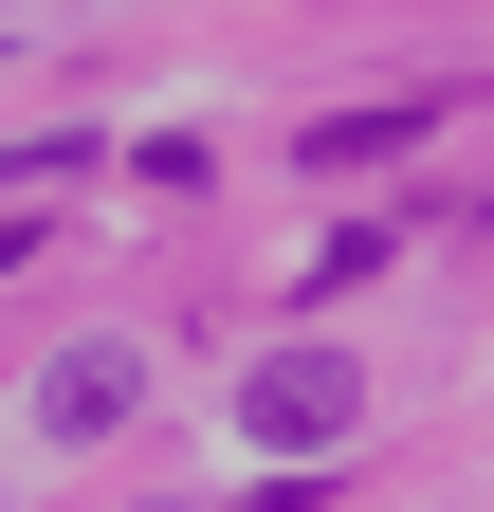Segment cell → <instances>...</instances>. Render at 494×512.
<instances>
[{
	"label": "cell",
	"instance_id": "obj_2",
	"mask_svg": "<svg viewBox=\"0 0 494 512\" xmlns=\"http://www.w3.org/2000/svg\"><path fill=\"white\" fill-rule=\"evenodd\" d=\"M129 403H147V348H110V330L37 366V439H110V421H129Z\"/></svg>",
	"mask_w": 494,
	"mask_h": 512
},
{
	"label": "cell",
	"instance_id": "obj_1",
	"mask_svg": "<svg viewBox=\"0 0 494 512\" xmlns=\"http://www.w3.org/2000/svg\"><path fill=\"white\" fill-rule=\"evenodd\" d=\"M348 421H366L348 348H312V330H293V348H257V366H238V439H257V458H330Z\"/></svg>",
	"mask_w": 494,
	"mask_h": 512
}]
</instances>
